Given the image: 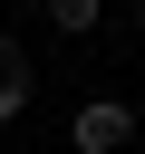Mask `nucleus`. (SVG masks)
Returning a JSON list of instances; mask_svg holds the SVG:
<instances>
[{"label":"nucleus","mask_w":145,"mask_h":154,"mask_svg":"<svg viewBox=\"0 0 145 154\" xmlns=\"http://www.w3.org/2000/svg\"><path fill=\"white\" fill-rule=\"evenodd\" d=\"M126 135H135V116H126L116 96H87V106H77V125H68V144H77V154H126Z\"/></svg>","instance_id":"nucleus-1"},{"label":"nucleus","mask_w":145,"mask_h":154,"mask_svg":"<svg viewBox=\"0 0 145 154\" xmlns=\"http://www.w3.org/2000/svg\"><path fill=\"white\" fill-rule=\"evenodd\" d=\"M19 106H29V48H19V38H0V125H10Z\"/></svg>","instance_id":"nucleus-2"},{"label":"nucleus","mask_w":145,"mask_h":154,"mask_svg":"<svg viewBox=\"0 0 145 154\" xmlns=\"http://www.w3.org/2000/svg\"><path fill=\"white\" fill-rule=\"evenodd\" d=\"M39 10H48V19H58V29H68V38H87V29H97V19H106V0H39Z\"/></svg>","instance_id":"nucleus-3"},{"label":"nucleus","mask_w":145,"mask_h":154,"mask_svg":"<svg viewBox=\"0 0 145 154\" xmlns=\"http://www.w3.org/2000/svg\"><path fill=\"white\" fill-rule=\"evenodd\" d=\"M126 10H135V19H145V0H126Z\"/></svg>","instance_id":"nucleus-4"}]
</instances>
